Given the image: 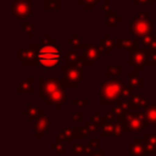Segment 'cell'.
<instances>
[{
	"mask_svg": "<svg viewBox=\"0 0 156 156\" xmlns=\"http://www.w3.org/2000/svg\"><path fill=\"white\" fill-rule=\"evenodd\" d=\"M38 58L45 71H54L60 65L61 60H63V55L61 54L60 45L48 44L40 45V49L38 51Z\"/></svg>",
	"mask_w": 156,
	"mask_h": 156,
	"instance_id": "obj_1",
	"label": "cell"
},
{
	"mask_svg": "<svg viewBox=\"0 0 156 156\" xmlns=\"http://www.w3.org/2000/svg\"><path fill=\"white\" fill-rule=\"evenodd\" d=\"M124 83L121 79H106L101 83L100 104H111L121 98L124 89Z\"/></svg>",
	"mask_w": 156,
	"mask_h": 156,
	"instance_id": "obj_2",
	"label": "cell"
},
{
	"mask_svg": "<svg viewBox=\"0 0 156 156\" xmlns=\"http://www.w3.org/2000/svg\"><path fill=\"white\" fill-rule=\"evenodd\" d=\"M61 68V83L63 88H76L78 83L83 79V69L80 67H71V66H60Z\"/></svg>",
	"mask_w": 156,
	"mask_h": 156,
	"instance_id": "obj_3",
	"label": "cell"
},
{
	"mask_svg": "<svg viewBox=\"0 0 156 156\" xmlns=\"http://www.w3.org/2000/svg\"><path fill=\"white\" fill-rule=\"evenodd\" d=\"M40 49L39 43L28 44V49H18L17 50V58L22 62L23 66H39L38 51Z\"/></svg>",
	"mask_w": 156,
	"mask_h": 156,
	"instance_id": "obj_4",
	"label": "cell"
},
{
	"mask_svg": "<svg viewBox=\"0 0 156 156\" xmlns=\"http://www.w3.org/2000/svg\"><path fill=\"white\" fill-rule=\"evenodd\" d=\"M154 22L150 20H140L136 16L133 17V20L129 23V30L135 35V38H141L144 35L152 33Z\"/></svg>",
	"mask_w": 156,
	"mask_h": 156,
	"instance_id": "obj_5",
	"label": "cell"
},
{
	"mask_svg": "<svg viewBox=\"0 0 156 156\" xmlns=\"http://www.w3.org/2000/svg\"><path fill=\"white\" fill-rule=\"evenodd\" d=\"M11 13L17 20H27L33 15L32 0H13L11 2Z\"/></svg>",
	"mask_w": 156,
	"mask_h": 156,
	"instance_id": "obj_6",
	"label": "cell"
},
{
	"mask_svg": "<svg viewBox=\"0 0 156 156\" xmlns=\"http://www.w3.org/2000/svg\"><path fill=\"white\" fill-rule=\"evenodd\" d=\"M39 85H40V91H39L40 99H45L48 95H50L55 90L63 87L61 80H58L56 77H51V78L39 77Z\"/></svg>",
	"mask_w": 156,
	"mask_h": 156,
	"instance_id": "obj_7",
	"label": "cell"
},
{
	"mask_svg": "<svg viewBox=\"0 0 156 156\" xmlns=\"http://www.w3.org/2000/svg\"><path fill=\"white\" fill-rule=\"evenodd\" d=\"M100 49L99 45L93 43L84 44L83 46V56H84V66H94L95 61L100 58Z\"/></svg>",
	"mask_w": 156,
	"mask_h": 156,
	"instance_id": "obj_8",
	"label": "cell"
},
{
	"mask_svg": "<svg viewBox=\"0 0 156 156\" xmlns=\"http://www.w3.org/2000/svg\"><path fill=\"white\" fill-rule=\"evenodd\" d=\"M145 61H146V54L145 50H136L132 54H129V60H128V65L134 67V71L138 72H143L144 71V66H145Z\"/></svg>",
	"mask_w": 156,
	"mask_h": 156,
	"instance_id": "obj_9",
	"label": "cell"
},
{
	"mask_svg": "<svg viewBox=\"0 0 156 156\" xmlns=\"http://www.w3.org/2000/svg\"><path fill=\"white\" fill-rule=\"evenodd\" d=\"M115 46L119 50H127L129 55L138 50L139 41L136 38H118L117 40H115Z\"/></svg>",
	"mask_w": 156,
	"mask_h": 156,
	"instance_id": "obj_10",
	"label": "cell"
},
{
	"mask_svg": "<svg viewBox=\"0 0 156 156\" xmlns=\"http://www.w3.org/2000/svg\"><path fill=\"white\" fill-rule=\"evenodd\" d=\"M63 60L66 62V66L71 67H80L84 66V56L78 54L76 50H69L66 54H63Z\"/></svg>",
	"mask_w": 156,
	"mask_h": 156,
	"instance_id": "obj_11",
	"label": "cell"
},
{
	"mask_svg": "<svg viewBox=\"0 0 156 156\" xmlns=\"http://www.w3.org/2000/svg\"><path fill=\"white\" fill-rule=\"evenodd\" d=\"M65 89L66 88L61 87L57 90H55L54 93H51L50 95H48L45 98V104H54V105H56V108L58 110L60 108V104H62L63 101H66V98H67Z\"/></svg>",
	"mask_w": 156,
	"mask_h": 156,
	"instance_id": "obj_12",
	"label": "cell"
},
{
	"mask_svg": "<svg viewBox=\"0 0 156 156\" xmlns=\"http://www.w3.org/2000/svg\"><path fill=\"white\" fill-rule=\"evenodd\" d=\"M115 48V40L112 39V35L110 32H107L99 41V49L100 52L104 55H110L112 52V49Z\"/></svg>",
	"mask_w": 156,
	"mask_h": 156,
	"instance_id": "obj_13",
	"label": "cell"
},
{
	"mask_svg": "<svg viewBox=\"0 0 156 156\" xmlns=\"http://www.w3.org/2000/svg\"><path fill=\"white\" fill-rule=\"evenodd\" d=\"M128 85L132 88H144V77L139 76L138 71H129L128 72Z\"/></svg>",
	"mask_w": 156,
	"mask_h": 156,
	"instance_id": "obj_14",
	"label": "cell"
},
{
	"mask_svg": "<svg viewBox=\"0 0 156 156\" xmlns=\"http://www.w3.org/2000/svg\"><path fill=\"white\" fill-rule=\"evenodd\" d=\"M105 20H106V21H105V26H106V27H115V26H117V23L121 22L123 18H122V16L117 15L116 11L110 10V11L105 12Z\"/></svg>",
	"mask_w": 156,
	"mask_h": 156,
	"instance_id": "obj_15",
	"label": "cell"
},
{
	"mask_svg": "<svg viewBox=\"0 0 156 156\" xmlns=\"http://www.w3.org/2000/svg\"><path fill=\"white\" fill-rule=\"evenodd\" d=\"M121 73H122V66H115V65L107 66L105 71V76L108 79H119Z\"/></svg>",
	"mask_w": 156,
	"mask_h": 156,
	"instance_id": "obj_16",
	"label": "cell"
},
{
	"mask_svg": "<svg viewBox=\"0 0 156 156\" xmlns=\"http://www.w3.org/2000/svg\"><path fill=\"white\" fill-rule=\"evenodd\" d=\"M147 104H149V100L145 99L143 95L134 94V95H132V98H130V105H132L134 108H144V107H146Z\"/></svg>",
	"mask_w": 156,
	"mask_h": 156,
	"instance_id": "obj_17",
	"label": "cell"
},
{
	"mask_svg": "<svg viewBox=\"0 0 156 156\" xmlns=\"http://www.w3.org/2000/svg\"><path fill=\"white\" fill-rule=\"evenodd\" d=\"M23 91L33 93V78L32 77H27V78H24L23 80L20 82L17 93H23Z\"/></svg>",
	"mask_w": 156,
	"mask_h": 156,
	"instance_id": "obj_18",
	"label": "cell"
},
{
	"mask_svg": "<svg viewBox=\"0 0 156 156\" xmlns=\"http://www.w3.org/2000/svg\"><path fill=\"white\" fill-rule=\"evenodd\" d=\"M66 43H67V44H71L73 50L83 49V46H84V43L82 41V39L78 37V34H77L76 32L72 33V37H71V38H67V39H66Z\"/></svg>",
	"mask_w": 156,
	"mask_h": 156,
	"instance_id": "obj_19",
	"label": "cell"
},
{
	"mask_svg": "<svg viewBox=\"0 0 156 156\" xmlns=\"http://www.w3.org/2000/svg\"><path fill=\"white\" fill-rule=\"evenodd\" d=\"M45 11H58L61 10V0H44Z\"/></svg>",
	"mask_w": 156,
	"mask_h": 156,
	"instance_id": "obj_20",
	"label": "cell"
},
{
	"mask_svg": "<svg viewBox=\"0 0 156 156\" xmlns=\"http://www.w3.org/2000/svg\"><path fill=\"white\" fill-rule=\"evenodd\" d=\"M145 54H146L145 66H152V67H156V50L145 49Z\"/></svg>",
	"mask_w": 156,
	"mask_h": 156,
	"instance_id": "obj_21",
	"label": "cell"
},
{
	"mask_svg": "<svg viewBox=\"0 0 156 156\" xmlns=\"http://www.w3.org/2000/svg\"><path fill=\"white\" fill-rule=\"evenodd\" d=\"M156 41V37L151 33V34H147V35H144L140 38V44L144 45L146 49H151L154 43Z\"/></svg>",
	"mask_w": 156,
	"mask_h": 156,
	"instance_id": "obj_22",
	"label": "cell"
},
{
	"mask_svg": "<svg viewBox=\"0 0 156 156\" xmlns=\"http://www.w3.org/2000/svg\"><path fill=\"white\" fill-rule=\"evenodd\" d=\"M34 23L33 22H28V21H24L23 24H22V32L27 34V37L29 39H32L34 37Z\"/></svg>",
	"mask_w": 156,
	"mask_h": 156,
	"instance_id": "obj_23",
	"label": "cell"
},
{
	"mask_svg": "<svg viewBox=\"0 0 156 156\" xmlns=\"http://www.w3.org/2000/svg\"><path fill=\"white\" fill-rule=\"evenodd\" d=\"M78 5H82L85 11H93L99 0H77Z\"/></svg>",
	"mask_w": 156,
	"mask_h": 156,
	"instance_id": "obj_24",
	"label": "cell"
},
{
	"mask_svg": "<svg viewBox=\"0 0 156 156\" xmlns=\"http://www.w3.org/2000/svg\"><path fill=\"white\" fill-rule=\"evenodd\" d=\"M145 117L150 123H156V106H149L145 111Z\"/></svg>",
	"mask_w": 156,
	"mask_h": 156,
	"instance_id": "obj_25",
	"label": "cell"
},
{
	"mask_svg": "<svg viewBox=\"0 0 156 156\" xmlns=\"http://www.w3.org/2000/svg\"><path fill=\"white\" fill-rule=\"evenodd\" d=\"M136 17L140 20H150V11L149 10H141L136 13Z\"/></svg>",
	"mask_w": 156,
	"mask_h": 156,
	"instance_id": "obj_26",
	"label": "cell"
},
{
	"mask_svg": "<svg viewBox=\"0 0 156 156\" xmlns=\"http://www.w3.org/2000/svg\"><path fill=\"white\" fill-rule=\"evenodd\" d=\"M132 90H133V88L132 87H124V89H123V91H122V95H121V98H123V99H127V98H129L130 96V94H132Z\"/></svg>",
	"mask_w": 156,
	"mask_h": 156,
	"instance_id": "obj_27",
	"label": "cell"
},
{
	"mask_svg": "<svg viewBox=\"0 0 156 156\" xmlns=\"http://www.w3.org/2000/svg\"><path fill=\"white\" fill-rule=\"evenodd\" d=\"M133 4H134V5H139V4H141V5H145V4L154 5V4H155V1H154V0H134V1H133Z\"/></svg>",
	"mask_w": 156,
	"mask_h": 156,
	"instance_id": "obj_28",
	"label": "cell"
},
{
	"mask_svg": "<svg viewBox=\"0 0 156 156\" xmlns=\"http://www.w3.org/2000/svg\"><path fill=\"white\" fill-rule=\"evenodd\" d=\"M110 7H111V0H106V1L101 5V10L105 11V12L110 11Z\"/></svg>",
	"mask_w": 156,
	"mask_h": 156,
	"instance_id": "obj_29",
	"label": "cell"
},
{
	"mask_svg": "<svg viewBox=\"0 0 156 156\" xmlns=\"http://www.w3.org/2000/svg\"><path fill=\"white\" fill-rule=\"evenodd\" d=\"M72 102H73L74 105H78V106H83V105L89 104V101H88V100H77V99H74Z\"/></svg>",
	"mask_w": 156,
	"mask_h": 156,
	"instance_id": "obj_30",
	"label": "cell"
},
{
	"mask_svg": "<svg viewBox=\"0 0 156 156\" xmlns=\"http://www.w3.org/2000/svg\"><path fill=\"white\" fill-rule=\"evenodd\" d=\"M28 112H29L30 115H35V113L38 112V107H37V106H34V105L28 106Z\"/></svg>",
	"mask_w": 156,
	"mask_h": 156,
	"instance_id": "obj_31",
	"label": "cell"
},
{
	"mask_svg": "<svg viewBox=\"0 0 156 156\" xmlns=\"http://www.w3.org/2000/svg\"><path fill=\"white\" fill-rule=\"evenodd\" d=\"M82 116H83V112L79 111V112H73V117H74V121H80L82 119Z\"/></svg>",
	"mask_w": 156,
	"mask_h": 156,
	"instance_id": "obj_32",
	"label": "cell"
},
{
	"mask_svg": "<svg viewBox=\"0 0 156 156\" xmlns=\"http://www.w3.org/2000/svg\"><path fill=\"white\" fill-rule=\"evenodd\" d=\"M44 38H50V33H49V32H45V34H44Z\"/></svg>",
	"mask_w": 156,
	"mask_h": 156,
	"instance_id": "obj_33",
	"label": "cell"
},
{
	"mask_svg": "<svg viewBox=\"0 0 156 156\" xmlns=\"http://www.w3.org/2000/svg\"><path fill=\"white\" fill-rule=\"evenodd\" d=\"M151 50H156V41L154 43V45H152V48H151Z\"/></svg>",
	"mask_w": 156,
	"mask_h": 156,
	"instance_id": "obj_34",
	"label": "cell"
},
{
	"mask_svg": "<svg viewBox=\"0 0 156 156\" xmlns=\"http://www.w3.org/2000/svg\"><path fill=\"white\" fill-rule=\"evenodd\" d=\"M155 72H156V67H155Z\"/></svg>",
	"mask_w": 156,
	"mask_h": 156,
	"instance_id": "obj_35",
	"label": "cell"
},
{
	"mask_svg": "<svg viewBox=\"0 0 156 156\" xmlns=\"http://www.w3.org/2000/svg\"><path fill=\"white\" fill-rule=\"evenodd\" d=\"M154 1H155V0H154Z\"/></svg>",
	"mask_w": 156,
	"mask_h": 156,
	"instance_id": "obj_36",
	"label": "cell"
}]
</instances>
